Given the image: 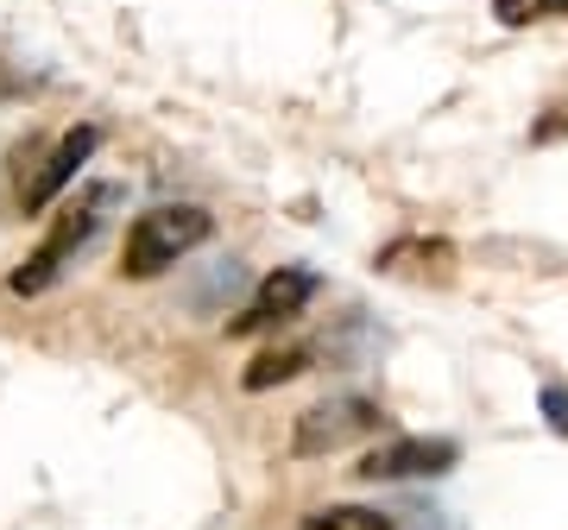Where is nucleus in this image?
Instances as JSON below:
<instances>
[{"instance_id":"f257e3e1","label":"nucleus","mask_w":568,"mask_h":530,"mask_svg":"<svg viewBox=\"0 0 568 530\" xmlns=\"http://www.w3.org/2000/svg\"><path fill=\"white\" fill-rule=\"evenodd\" d=\"M121 196H126L121 184H89L82 196H70V203L58 208L51 234H44V241L32 246L20 265H13V278H7V285L20 291V297H39V291H51L63 272H70V259H77L82 246L95 241V234H102L108 208H121Z\"/></svg>"},{"instance_id":"f03ea898","label":"nucleus","mask_w":568,"mask_h":530,"mask_svg":"<svg viewBox=\"0 0 568 530\" xmlns=\"http://www.w3.org/2000/svg\"><path fill=\"white\" fill-rule=\"evenodd\" d=\"M215 241V215L196 203H159L145 208V215H133V227H126V246H121V278H164L171 265H183L196 246Z\"/></svg>"},{"instance_id":"7ed1b4c3","label":"nucleus","mask_w":568,"mask_h":530,"mask_svg":"<svg viewBox=\"0 0 568 530\" xmlns=\"http://www.w3.org/2000/svg\"><path fill=\"white\" fill-rule=\"evenodd\" d=\"M386 429V410L373 405V398H328V405H310L291 429V455L297 461H323V455L347 449V442H361V436H379Z\"/></svg>"},{"instance_id":"20e7f679","label":"nucleus","mask_w":568,"mask_h":530,"mask_svg":"<svg viewBox=\"0 0 568 530\" xmlns=\"http://www.w3.org/2000/svg\"><path fill=\"white\" fill-rule=\"evenodd\" d=\"M316 297V272L304 265H278L253 285V304L241 316H227V335H260V328H278V323H297L304 304Z\"/></svg>"},{"instance_id":"39448f33","label":"nucleus","mask_w":568,"mask_h":530,"mask_svg":"<svg viewBox=\"0 0 568 530\" xmlns=\"http://www.w3.org/2000/svg\"><path fill=\"white\" fill-rule=\"evenodd\" d=\"M462 461V442L448 436H392L379 449L361 455V480H424V473H448Z\"/></svg>"},{"instance_id":"423d86ee","label":"nucleus","mask_w":568,"mask_h":530,"mask_svg":"<svg viewBox=\"0 0 568 530\" xmlns=\"http://www.w3.org/2000/svg\"><path fill=\"white\" fill-rule=\"evenodd\" d=\"M95 145H102V126H70V133L51 145V159H39L32 164V177L20 184V215H39V208L58 203L63 190H70V177L95 159Z\"/></svg>"},{"instance_id":"0eeeda50","label":"nucleus","mask_w":568,"mask_h":530,"mask_svg":"<svg viewBox=\"0 0 568 530\" xmlns=\"http://www.w3.org/2000/svg\"><path fill=\"white\" fill-rule=\"evenodd\" d=\"M246 291V265L241 259H215L209 272H196V278H183V309H196V316H222L227 297H241Z\"/></svg>"},{"instance_id":"6e6552de","label":"nucleus","mask_w":568,"mask_h":530,"mask_svg":"<svg viewBox=\"0 0 568 530\" xmlns=\"http://www.w3.org/2000/svg\"><path fill=\"white\" fill-rule=\"evenodd\" d=\"M310 360H316V347L291 342V347H265V354H253V367L241 373L246 391H272V386H291L297 373H310Z\"/></svg>"},{"instance_id":"1a4fd4ad","label":"nucleus","mask_w":568,"mask_h":530,"mask_svg":"<svg viewBox=\"0 0 568 530\" xmlns=\"http://www.w3.org/2000/svg\"><path fill=\"white\" fill-rule=\"evenodd\" d=\"M410 259L417 265H448L455 259V246L448 241H417V234H410V241H392V246H379V272H410Z\"/></svg>"},{"instance_id":"9d476101","label":"nucleus","mask_w":568,"mask_h":530,"mask_svg":"<svg viewBox=\"0 0 568 530\" xmlns=\"http://www.w3.org/2000/svg\"><path fill=\"white\" fill-rule=\"evenodd\" d=\"M304 530H398V524L373 506H316L304 518Z\"/></svg>"},{"instance_id":"9b49d317","label":"nucleus","mask_w":568,"mask_h":530,"mask_svg":"<svg viewBox=\"0 0 568 530\" xmlns=\"http://www.w3.org/2000/svg\"><path fill=\"white\" fill-rule=\"evenodd\" d=\"M493 13H499V26H530V20L568 13V0H493Z\"/></svg>"},{"instance_id":"f8f14e48","label":"nucleus","mask_w":568,"mask_h":530,"mask_svg":"<svg viewBox=\"0 0 568 530\" xmlns=\"http://www.w3.org/2000/svg\"><path fill=\"white\" fill-rule=\"evenodd\" d=\"M537 410H544V424L556 436H568V386H544L537 391Z\"/></svg>"},{"instance_id":"ddd939ff","label":"nucleus","mask_w":568,"mask_h":530,"mask_svg":"<svg viewBox=\"0 0 568 530\" xmlns=\"http://www.w3.org/2000/svg\"><path fill=\"white\" fill-rule=\"evenodd\" d=\"M562 133H568V121H562V114H556V121H544V126H537V133H530V140H537V145H549V140H562Z\"/></svg>"}]
</instances>
